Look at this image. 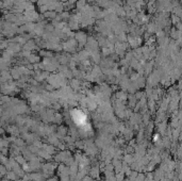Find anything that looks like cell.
Masks as SVG:
<instances>
[{
	"label": "cell",
	"instance_id": "obj_1",
	"mask_svg": "<svg viewBox=\"0 0 182 181\" xmlns=\"http://www.w3.org/2000/svg\"><path fill=\"white\" fill-rule=\"evenodd\" d=\"M45 16H47V17H49V18H53V17H56V14H54L53 12H47L46 14H45Z\"/></svg>",
	"mask_w": 182,
	"mask_h": 181
}]
</instances>
